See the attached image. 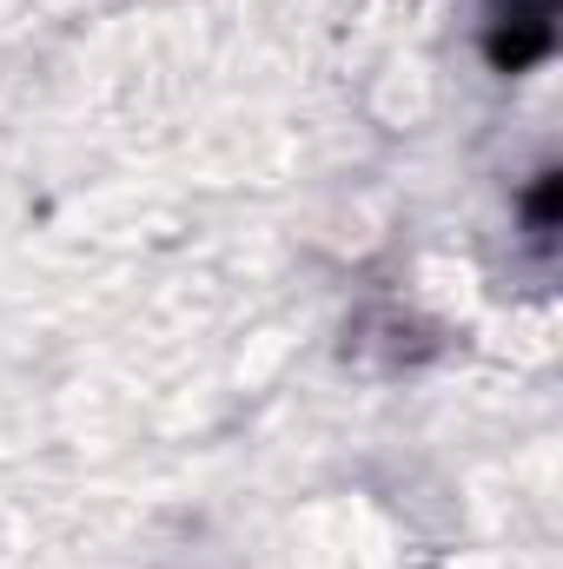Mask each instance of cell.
I'll return each mask as SVG.
<instances>
[{"label":"cell","instance_id":"6da1fadb","mask_svg":"<svg viewBox=\"0 0 563 569\" xmlns=\"http://www.w3.org/2000/svg\"><path fill=\"white\" fill-rule=\"evenodd\" d=\"M557 47V0H497L484 20V60L497 73H531Z\"/></svg>","mask_w":563,"mask_h":569},{"label":"cell","instance_id":"7a4b0ae2","mask_svg":"<svg viewBox=\"0 0 563 569\" xmlns=\"http://www.w3.org/2000/svg\"><path fill=\"white\" fill-rule=\"evenodd\" d=\"M524 212H531V239L551 246V232H557V172H544V179L531 186V206H524Z\"/></svg>","mask_w":563,"mask_h":569}]
</instances>
